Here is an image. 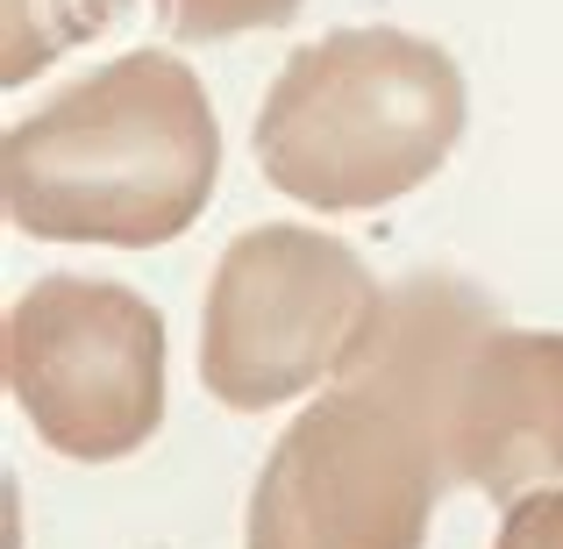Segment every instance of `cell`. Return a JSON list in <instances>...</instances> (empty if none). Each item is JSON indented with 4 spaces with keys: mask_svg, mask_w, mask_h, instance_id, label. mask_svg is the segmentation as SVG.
Segmentation results:
<instances>
[{
    "mask_svg": "<svg viewBox=\"0 0 563 549\" xmlns=\"http://www.w3.org/2000/svg\"><path fill=\"white\" fill-rule=\"evenodd\" d=\"M136 0H8V51H0V79L29 86L51 57L79 51L86 36H108Z\"/></svg>",
    "mask_w": 563,
    "mask_h": 549,
    "instance_id": "52a82bcc",
    "label": "cell"
},
{
    "mask_svg": "<svg viewBox=\"0 0 563 549\" xmlns=\"http://www.w3.org/2000/svg\"><path fill=\"white\" fill-rule=\"evenodd\" d=\"M493 549H563V485H542V493L514 499Z\"/></svg>",
    "mask_w": 563,
    "mask_h": 549,
    "instance_id": "9c48e42d",
    "label": "cell"
},
{
    "mask_svg": "<svg viewBox=\"0 0 563 549\" xmlns=\"http://www.w3.org/2000/svg\"><path fill=\"white\" fill-rule=\"evenodd\" d=\"M165 8V29L179 43H229L250 36V29H278L307 8V0H157Z\"/></svg>",
    "mask_w": 563,
    "mask_h": 549,
    "instance_id": "ba28073f",
    "label": "cell"
},
{
    "mask_svg": "<svg viewBox=\"0 0 563 549\" xmlns=\"http://www.w3.org/2000/svg\"><path fill=\"white\" fill-rule=\"evenodd\" d=\"M464 72L413 29H335L300 43L257 108V165L314 215H372L450 165Z\"/></svg>",
    "mask_w": 563,
    "mask_h": 549,
    "instance_id": "7a4b0ae2",
    "label": "cell"
},
{
    "mask_svg": "<svg viewBox=\"0 0 563 549\" xmlns=\"http://www.w3.org/2000/svg\"><path fill=\"white\" fill-rule=\"evenodd\" d=\"M0 371L57 457L114 464L165 421V315L122 278L51 272L8 307Z\"/></svg>",
    "mask_w": 563,
    "mask_h": 549,
    "instance_id": "5b68a950",
    "label": "cell"
},
{
    "mask_svg": "<svg viewBox=\"0 0 563 549\" xmlns=\"http://www.w3.org/2000/svg\"><path fill=\"white\" fill-rule=\"evenodd\" d=\"M385 315V286L350 243L264 221L221 250L200 307V378L221 407L272 414L335 385Z\"/></svg>",
    "mask_w": 563,
    "mask_h": 549,
    "instance_id": "3957f363",
    "label": "cell"
},
{
    "mask_svg": "<svg viewBox=\"0 0 563 549\" xmlns=\"http://www.w3.org/2000/svg\"><path fill=\"white\" fill-rule=\"evenodd\" d=\"M450 485L507 507L563 485V336L485 329L450 399Z\"/></svg>",
    "mask_w": 563,
    "mask_h": 549,
    "instance_id": "8992f818",
    "label": "cell"
},
{
    "mask_svg": "<svg viewBox=\"0 0 563 549\" xmlns=\"http://www.w3.org/2000/svg\"><path fill=\"white\" fill-rule=\"evenodd\" d=\"M214 179V100L172 51H129L86 72L0 143L8 221L43 243L157 250L200 221Z\"/></svg>",
    "mask_w": 563,
    "mask_h": 549,
    "instance_id": "6da1fadb",
    "label": "cell"
},
{
    "mask_svg": "<svg viewBox=\"0 0 563 549\" xmlns=\"http://www.w3.org/2000/svg\"><path fill=\"white\" fill-rule=\"evenodd\" d=\"M450 485L442 436L357 378L321 385L250 485L243 549H421Z\"/></svg>",
    "mask_w": 563,
    "mask_h": 549,
    "instance_id": "277c9868",
    "label": "cell"
}]
</instances>
